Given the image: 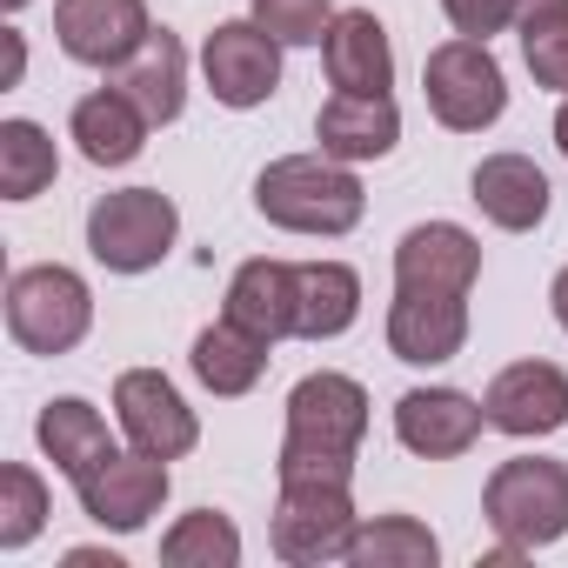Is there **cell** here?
I'll use <instances>...</instances> for the list:
<instances>
[{
    "label": "cell",
    "mask_w": 568,
    "mask_h": 568,
    "mask_svg": "<svg viewBox=\"0 0 568 568\" xmlns=\"http://www.w3.org/2000/svg\"><path fill=\"white\" fill-rule=\"evenodd\" d=\"M74 495H81V508H88V521H101V528H114V535H134V528H148L154 515H161V501H168V462L161 455H108L101 468H88L81 481H74Z\"/></svg>",
    "instance_id": "9"
},
{
    "label": "cell",
    "mask_w": 568,
    "mask_h": 568,
    "mask_svg": "<svg viewBox=\"0 0 568 568\" xmlns=\"http://www.w3.org/2000/svg\"><path fill=\"white\" fill-rule=\"evenodd\" d=\"M548 308H555V322H561V328H568V267H561V274H555V288H548Z\"/></svg>",
    "instance_id": "35"
},
{
    "label": "cell",
    "mask_w": 568,
    "mask_h": 568,
    "mask_svg": "<svg viewBox=\"0 0 568 568\" xmlns=\"http://www.w3.org/2000/svg\"><path fill=\"white\" fill-rule=\"evenodd\" d=\"M114 415H121V435H128L141 455H161V462H181V455L201 442L194 408L181 402V388H174L161 368H128V375L114 382Z\"/></svg>",
    "instance_id": "8"
},
{
    "label": "cell",
    "mask_w": 568,
    "mask_h": 568,
    "mask_svg": "<svg viewBox=\"0 0 568 568\" xmlns=\"http://www.w3.org/2000/svg\"><path fill=\"white\" fill-rule=\"evenodd\" d=\"M422 94H428V114L448 128V134H481L501 121L508 108V81H501V61L488 54V41H442L422 68Z\"/></svg>",
    "instance_id": "6"
},
{
    "label": "cell",
    "mask_w": 568,
    "mask_h": 568,
    "mask_svg": "<svg viewBox=\"0 0 568 568\" xmlns=\"http://www.w3.org/2000/svg\"><path fill=\"white\" fill-rule=\"evenodd\" d=\"M322 61H328V81L348 88V94H388L395 88V48H388V28L368 8H348V14L328 21Z\"/></svg>",
    "instance_id": "16"
},
{
    "label": "cell",
    "mask_w": 568,
    "mask_h": 568,
    "mask_svg": "<svg viewBox=\"0 0 568 568\" xmlns=\"http://www.w3.org/2000/svg\"><path fill=\"white\" fill-rule=\"evenodd\" d=\"M481 408H488V428H501L515 442L555 435V428H568V375L555 362H515L488 382Z\"/></svg>",
    "instance_id": "14"
},
{
    "label": "cell",
    "mask_w": 568,
    "mask_h": 568,
    "mask_svg": "<svg viewBox=\"0 0 568 568\" xmlns=\"http://www.w3.org/2000/svg\"><path fill=\"white\" fill-rule=\"evenodd\" d=\"M88 328H94V295L74 267L41 261L8 281V335L28 355H68L88 342Z\"/></svg>",
    "instance_id": "4"
},
{
    "label": "cell",
    "mask_w": 568,
    "mask_h": 568,
    "mask_svg": "<svg viewBox=\"0 0 568 568\" xmlns=\"http://www.w3.org/2000/svg\"><path fill=\"white\" fill-rule=\"evenodd\" d=\"M468 201H475L501 234H528V227H541V214H548V174H541L528 154H488V161L468 174Z\"/></svg>",
    "instance_id": "17"
},
{
    "label": "cell",
    "mask_w": 568,
    "mask_h": 568,
    "mask_svg": "<svg viewBox=\"0 0 568 568\" xmlns=\"http://www.w3.org/2000/svg\"><path fill=\"white\" fill-rule=\"evenodd\" d=\"M521 61H528V74H535V88L568 94V14L521 21Z\"/></svg>",
    "instance_id": "30"
},
{
    "label": "cell",
    "mask_w": 568,
    "mask_h": 568,
    "mask_svg": "<svg viewBox=\"0 0 568 568\" xmlns=\"http://www.w3.org/2000/svg\"><path fill=\"white\" fill-rule=\"evenodd\" d=\"M468 342V295L442 288H395L388 302V355L408 368H442Z\"/></svg>",
    "instance_id": "12"
},
{
    "label": "cell",
    "mask_w": 568,
    "mask_h": 568,
    "mask_svg": "<svg viewBox=\"0 0 568 568\" xmlns=\"http://www.w3.org/2000/svg\"><path fill=\"white\" fill-rule=\"evenodd\" d=\"M442 541L415 521V515H375L368 528H355L348 541V568H435Z\"/></svg>",
    "instance_id": "25"
},
{
    "label": "cell",
    "mask_w": 568,
    "mask_h": 568,
    "mask_svg": "<svg viewBox=\"0 0 568 568\" xmlns=\"http://www.w3.org/2000/svg\"><path fill=\"white\" fill-rule=\"evenodd\" d=\"M315 141H322V154H335V161H382L395 141H402V114H395V101L388 94H335L322 114H315Z\"/></svg>",
    "instance_id": "19"
},
{
    "label": "cell",
    "mask_w": 568,
    "mask_h": 568,
    "mask_svg": "<svg viewBox=\"0 0 568 568\" xmlns=\"http://www.w3.org/2000/svg\"><path fill=\"white\" fill-rule=\"evenodd\" d=\"M481 515H488V528H495L508 548H521V555L561 541V535H568V468L548 462V455H515V462H501V468L488 475V488H481Z\"/></svg>",
    "instance_id": "3"
},
{
    "label": "cell",
    "mask_w": 568,
    "mask_h": 568,
    "mask_svg": "<svg viewBox=\"0 0 568 568\" xmlns=\"http://www.w3.org/2000/svg\"><path fill=\"white\" fill-rule=\"evenodd\" d=\"M555 148L568 154V101H561V114H555Z\"/></svg>",
    "instance_id": "36"
},
{
    "label": "cell",
    "mask_w": 568,
    "mask_h": 568,
    "mask_svg": "<svg viewBox=\"0 0 568 568\" xmlns=\"http://www.w3.org/2000/svg\"><path fill=\"white\" fill-rule=\"evenodd\" d=\"M442 8H448L455 34H468V41H488L515 21V0H442Z\"/></svg>",
    "instance_id": "31"
},
{
    "label": "cell",
    "mask_w": 568,
    "mask_h": 568,
    "mask_svg": "<svg viewBox=\"0 0 568 568\" xmlns=\"http://www.w3.org/2000/svg\"><path fill=\"white\" fill-rule=\"evenodd\" d=\"M181 234V214L161 187H121V194H101L88 207V254L108 267V274H148L168 261Z\"/></svg>",
    "instance_id": "5"
},
{
    "label": "cell",
    "mask_w": 568,
    "mask_h": 568,
    "mask_svg": "<svg viewBox=\"0 0 568 568\" xmlns=\"http://www.w3.org/2000/svg\"><path fill=\"white\" fill-rule=\"evenodd\" d=\"M541 14H568V0H515V21H541Z\"/></svg>",
    "instance_id": "33"
},
{
    "label": "cell",
    "mask_w": 568,
    "mask_h": 568,
    "mask_svg": "<svg viewBox=\"0 0 568 568\" xmlns=\"http://www.w3.org/2000/svg\"><path fill=\"white\" fill-rule=\"evenodd\" d=\"M368 435V388L355 375H308L288 395V442H281V481H348L355 448Z\"/></svg>",
    "instance_id": "1"
},
{
    "label": "cell",
    "mask_w": 568,
    "mask_h": 568,
    "mask_svg": "<svg viewBox=\"0 0 568 568\" xmlns=\"http://www.w3.org/2000/svg\"><path fill=\"white\" fill-rule=\"evenodd\" d=\"M48 528V481L28 462L0 468V548H28Z\"/></svg>",
    "instance_id": "28"
},
{
    "label": "cell",
    "mask_w": 568,
    "mask_h": 568,
    "mask_svg": "<svg viewBox=\"0 0 568 568\" xmlns=\"http://www.w3.org/2000/svg\"><path fill=\"white\" fill-rule=\"evenodd\" d=\"M34 435H41L48 462H54L68 481H81L88 468H101V462L114 455V435H108L101 408H94V402H81V395L48 402V408H41V422H34Z\"/></svg>",
    "instance_id": "23"
},
{
    "label": "cell",
    "mask_w": 568,
    "mask_h": 568,
    "mask_svg": "<svg viewBox=\"0 0 568 568\" xmlns=\"http://www.w3.org/2000/svg\"><path fill=\"white\" fill-rule=\"evenodd\" d=\"M0 41H8V74H0V81H21V68H28V48H21V34H0Z\"/></svg>",
    "instance_id": "34"
},
{
    "label": "cell",
    "mask_w": 568,
    "mask_h": 568,
    "mask_svg": "<svg viewBox=\"0 0 568 568\" xmlns=\"http://www.w3.org/2000/svg\"><path fill=\"white\" fill-rule=\"evenodd\" d=\"M254 207L288 234H348L368 207L362 181L335 154H281L254 181Z\"/></svg>",
    "instance_id": "2"
},
{
    "label": "cell",
    "mask_w": 568,
    "mask_h": 568,
    "mask_svg": "<svg viewBox=\"0 0 568 568\" xmlns=\"http://www.w3.org/2000/svg\"><path fill=\"white\" fill-rule=\"evenodd\" d=\"M481 274V241L455 221H422L402 234L395 247V288H442V295H468Z\"/></svg>",
    "instance_id": "15"
},
{
    "label": "cell",
    "mask_w": 568,
    "mask_h": 568,
    "mask_svg": "<svg viewBox=\"0 0 568 568\" xmlns=\"http://www.w3.org/2000/svg\"><path fill=\"white\" fill-rule=\"evenodd\" d=\"M54 174H61V154L41 121H0V194L34 201L41 187H54Z\"/></svg>",
    "instance_id": "26"
},
{
    "label": "cell",
    "mask_w": 568,
    "mask_h": 568,
    "mask_svg": "<svg viewBox=\"0 0 568 568\" xmlns=\"http://www.w3.org/2000/svg\"><path fill=\"white\" fill-rule=\"evenodd\" d=\"M227 322L254 328L261 342L295 335V261H241L227 281Z\"/></svg>",
    "instance_id": "21"
},
{
    "label": "cell",
    "mask_w": 568,
    "mask_h": 568,
    "mask_svg": "<svg viewBox=\"0 0 568 568\" xmlns=\"http://www.w3.org/2000/svg\"><path fill=\"white\" fill-rule=\"evenodd\" d=\"M355 528H362V515H355L348 481H281L267 541L281 561H335V555H348Z\"/></svg>",
    "instance_id": "7"
},
{
    "label": "cell",
    "mask_w": 568,
    "mask_h": 568,
    "mask_svg": "<svg viewBox=\"0 0 568 568\" xmlns=\"http://www.w3.org/2000/svg\"><path fill=\"white\" fill-rule=\"evenodd\" d=\"M161 561L168 568H234L241 561V528L214 508H194L161 535Z\"/></svg>",
    "instance_id": "27"
},
{
    "label": "cell",
    "mask_w": 568,
    "mask_h": 568,
    "mask_svg": "<svg viewBox=\"0 0 568 568\" xmlns=\"http://www.w3.org/2000/svg\"><path fill=\"white\" fill-rule=\"evenodd\" d=\"M148 114L121 94V88H94L88 101H74V121H68V134L81 141V154L94 161V168H128L141 148H148Z\"/></svg>",
    "instance_id": "22"
},
{
    "label": "cell",
    "mask_w": 568,
    "mask_h": 568,
    "mask_svg": "<svg viewBox=\"0 0 568 568\" xmlns=\"http://www.w3.org/2000/svg\"><path fill=\"white\" fill-rule=\"evenodd\" d=\"M0 8H8V14H21V8H28V0H0Z\"/></svg>",
    "instance_id": "37"
},
{
    "label": "cell",
    "mask_w": 568,
    "mask_h": 568,
    "mask_svg": "<svg viewBox=\"0 0 568 568\" xmlns=\"http://www.w3.org/2000/svg\"><path fill=\"white\" fill-rule=\"evenodd\" d=\"M362 315V274L348 261H295V335L335 342Z\"/></svg>",
    "instance_id": "20"
},
{
    "label": "cell",
    "mask_w": 568,
    "mask_h": 568,
    "mask_svg": "<svg viewBox=\"0 0 568 568\" xmlns=\"http://www.w3.org/2000/svg\"><path fill=\"white\" fill-rule=\"evenodd\" d=\"M267 348L274 342H261L254 328H241V322H214V328H201L194 335V375H201V388H214V395H247L261 375H267Z\"/></svg>",
    "instance_id": "24"
},
{
    "label": "cell",
    "mask_w": 568,
    "mask_h": 568,
    "mask_svg": "<svg viewBox=\"0 0 568 568\" xmlns=\"http://www.w3.org/2000/svg\"><path fill=\"white\" fill-rule=\"evenodd\" d=\"M148 0H54V41L81 68H121L148 41Z\"/></svg>",
    "instance_id": "11"
},
{
    "label": "cell",
    "mask_w": 568,
    "mask_h": 568,
    "mask_svg": "<svg viewBox=\"0 0 568 568\" xmlns=\"http://www.w3.org/2000/svg\"><path fill=\"white\" fill-rule=\"evenodd\" d=\"M108 88H121L154 128H168V121H181V101H187V54H181V41L168 34V28H154L121 68H114V81Z\"/></svg>",
    "instance_id": "18"
},
{
    "label": "cell",
    "mask_w": 568,
    "mask_h": 568,
    "mask_svg": "<svg viewBox=\"0 0 568 568\" xmlns=\"http://www.w3.org/2000/svg\"><path fill=\"white\" fill-rule=\"evenodd\" d=\"M68 568H121V555H108V548H68Z\"/></svg>",
    "instance_id": "32"
},
{
    "label": "cell",
    "mask_w": 568,
    "mask_h": 568,
    "mask_svg": "<svg viewBox=\"0 0 568 568\" xmlns=\"http://www.w3.org/2000/svg\"><path fill=\"white\" fill-rule=\"evenodd\" d=\"M201 68L221 108H261L281 88V41L261 21H221L201 48Z\"/></svg>",
    "instance_id": "10"
},
{
    "label": "cell",
    "mask_w": 568,
    "mask_h": 568,
    "mask_svg": "<svg viewBox=\"0 0 568 568\" xmlns=\"http://www.w3.org/2000/svg\"><path fill=\"white\" fill-rule=\"evenodd\" d=\"M254 21H261L281 48H315V41H328L335 0H254Z\"/></svg>",
    "instance_id": "29"
},
{
    "label": "cell",
    "mask_w": 568,
    "mask_h": 568,
    "mask_svg": "<svg viewBox=\"0 0 568 568\" xmlns=\"http://www.w3.org/2000/svg\"><path fill=\"white\" fill-rule=\"evenodd\" d=\"M488 428V408L462 388H408L395 402V435L408 455H428V462H448V455H468Z\"/></svg>",
    "instance_id": "13"
}]
</instances>
